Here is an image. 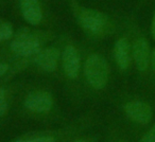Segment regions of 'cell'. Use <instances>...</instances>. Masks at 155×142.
<instances>
[{
  "label": "cell",
  "instance_id": "17",
  "mask_svg": "<svg viewBox=\"0 0 155 142\" xmlns=\"http://www.w3.org/2000/svg\"><path fill=\"white\" fill-rule=\"evenodd\" d=\"M151 32H152V36L155 39V15L153 16V20H152V26H151Z\"/></svg>",
  "mask_w": 155,
  "mask_h": 142
},
{
  "label": "cell",
  "instance_id": "15",
  "mask_svg": "<svg viewBox=\"0 0 155 142\" xmlns=\"http://www.w3.org/2000/svg\"><path fill=\"white\" fill-rule=\"evenodd\" d=\"M9 70V65L5 62H0V76H5Z\"/></svg>",
  "mask_w": 155,
  "mask_h": 142
},
{
  "label": "cell",
  "instance_id": "13",
  "mask_svg": "<svg viewBox=\"0 0 155 142\" xmlns=\"http://www.w3.org/2000/svg\"><path fill=\"white\" fill-rule=\"evenodd\" d=\"M7 110H8V100H7V95H5V90L2 88H0V117H2L7 112Z\"/></svg>",
  "mask_w": 155,
  "mask_h": 142
},
{
  "label": "cell",
  "instance_id": "4",
  "mask_svg": "<svg viewBox=\"0 0 155 142\" xmlns=\"http://www.w3.org/2000/svg\"><path fill=\"white\" fill-rule=\"evenodd\" d=\"M24 105L27 109L33 112H47L50 111L53 106V98L51 93L47 91H34L27 95Z\"/></svg>",
  "mask_w": 155,
  "mask_h": 142
},
{
  "label": "cell",
  "instance_id": "1",
  "mask_svg": "<svg viewBox=\"0 0 155 142\" xmlns=\"http://www.w3.org/2000/svg\"><path fill=\"white\" fill-rule=\"evenodd\" d=\"M84 73L88 84L95 89H103L108 82L110 68L106 60L100 54H91L85 62Z\"/></svg>",
  "mask_w": 155,
  "mask_h": 142
},
{
  "label": "cell",
  "instance_id": "2",
  "mask_svg": "<svg viewBox=\"0 0 155 142\" xmlns=\"http://www.w3.org/2000/svg\"><path fill=\"white\" fill-rule=\"evenodd\" d=\"M78 20L81 27L91 35H103L108 28V18L96 10L81 9L78 12Z\"/></svg>",
  "mask_w": 155,
  "mask_h": 142
},
{
  "label": "cell",
  "instance_id": "14",
  "mask_svg": "<svg viewBox=\"0 0 155 142\" xmlns=\"http://www.w3.org/2000/svg\"><path fill=\"white\" fill-rule=\"evenodd\" d=\"M141 141L143 142H155V125L152 126L141 138Z\"/></svg>",
  "mask_w": 155,
  "mask_h": 142
},
{
  "label": "cell",
  "instance_id": "12",
  "mask_svg": "<svg viewBox=\"0 0 155 142\" xmlns=\"http://www.w3.org/2000/svg\"><path fill=\"white\" fill-rule=\"evenodd\" d=\"M14 34V29L10 22L0 24V41H5L10 39Z\"/></svg>",
  "mask_w": 155,
  "mask_h": 142
},
{
  "label": "cell",
  "instance_id": "5",
  "mask_svg": "<svg viewBox=\"0 0 155 142\" xmlns=\"http://www.w3.org/2000/svg\"><path fill=\"white\" fill-rule=\"evenodd\" d=\"M124 111L134 122L139 124H148L153 117V110L149 104L140 101H133L125 104Z\"/></svg>",
  "mask_w": 155,
  "mask_h": 142
},
{
  "label": "cell",
  "instance_id": "3",
  "mask_svg": "<svg viewBox=\"0 0 155 142\" xmlns=\"http://www.w3.org/2000/svg\"><path fill=\"white\" fill-rule=\"evenodd\" d=\"M11 50L18 56H31L41 50V41L37 36L31 34L27 28H22L16 34L11 44Z\"/></svg>",
  "mask_w": 155,
  "mask_h": 142
},
{
  "label": "cell",
  "instance_id": "9",
  "mask_svg": "<svg viewBox=\"0 0 155 142\" xmlns=\"http://www.w3.org/2000/svg\"><path fill=\"white\" fill-rule=\"evenodd\" d=\"M20 10L24 18L32 26H37L43 19L41 5L37 0H20Z\"/></svg>",
  "mask_w": 155,
  "mask_h": 142
},
{
  "label": "cell",
  "instance_id": "7",
  "mask_svg": "<svg viewBox=\"0 0 155 142\" xmlns=\"http://www.w3.org/2000/svg\"><path fill=\"white\" fill-rule=\"evenodd\" d=\"M60 51L56 48L41 49L35 54V64L39 69L46 72H53L58 67Z\"/></svg>",
  "mask_w": 155,
  "mask_h": 142
},
{
  "label": "cell",
  "instance_id": "10",
  "mask_svg": "<svg viewBox=\"0 0 155 142\" xmlns=\"http://www.w3.org/2000/svg\"><path fill=\"white\" fill-rule=\"evenodd\" d=\"M116 64L121 70H127L130 66V44L127 38H120L116 41L114 48Z\"/></svg>",
  "mask_w": 155,
  "mask_h": 142
},
{
  "label": "cell",
  "instance_id": "11",
  "mask_svg": "<svg viewBox=\"0 0 155 142\" xmlns=\"http://www.w3.org/2000/svg\"><path fill=\"white\" fill-rule=\"evenodd\" d=\"M17 142H53L55 141V137L49 131H30L24 134L15 139Z\"/></svg>",
  "mask_w": 155,
  "mask_h": 142
},
{
  "label": "cell",
  "instance_id": "16",
  "mask_svg": "<svg viewBox=\"0 0 155 142\" xmlns=\"http://www.w3.org/2000/svg\"><path fill=\"white\" fill-rule=\"evenodd\" d=\"M151 67H152V69L155 71V49L153 50L152 54H151Z\"/></svg>",
  "mask_w": 155,
  "mask_h": 142
},
{
  "label": "cell",
  "instance_id": "6",
  "mask_svg": "<svg viewBox=\"0 0 155 142\" xmlns=\"http://www.w3.org/2000/svg\"><path fill=\"white\" fill-rule=\"evenodd\" d=\"M63 69L69 79H77L80 72V55L72 46H67L62 56Z\"/></svg>",
  "mask_w": 155,
  "mask_h": 142
},
{
  "label": "cell",
  "instance_id": "8",
  "mask_svg": "<svg viewBox=\"0 0 155 142\" xmlns=\"http://www.w3.org/2000/svg\"><path fill=\"white\" fill-rule=\"evenodd\" d=\"M133 57L139 71H144L150 63V48L144 38H138L133 44Z\"/></svg>",
  "mask_w": 155,
  "mask_h": 142
}]
</instances>
